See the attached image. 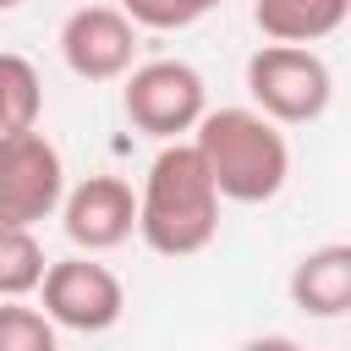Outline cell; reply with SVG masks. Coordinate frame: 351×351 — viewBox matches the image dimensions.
Here are the masks:
<instances>
[{
  "label": "cell",
  "instance_id": "6da1fadb",
  "mask_svg": "<svg viewBox=\"0 0 351 351\" xmlns=\"http://www.w3.org/2000/svg\"><path fill=\"white\" fill-rule=\"evenodd\" d=\"M192 148H197L219 203H269V197H280V186L291 176L285 132L269 115H258L252 104L203 110V121L192 126Z\"/></svg>",
  "mask_w": 351,
  "mask_h": 351
},
{
  "label": "cell",
  "instance_id": "7a4b0ae2",
  "mask_svg": "<svg viewBox=\"0 0 351 351\" xmlns=\"http://www.w3.org/2000/svg\"><path fill=\"white\" fill-rule=\"evenodd\" d=\"M137 236L159 258H192L219 236V192L192 143H165L137 192Z\"/></svg>",
  "mask_w": 351,
  "mask_h": 351
},
{
  "label": "cell",
  "instance_id": "3957f363",
  "mask_svg": "<svg viewBox=\"0 0 351 351\" xmlns=\"http://www.w3.org/2000/svg\"><path fill=\"white\" fill-rule=\"evenodd\" d=\"M247 93L252 110L269 115L274 126H307L329 110L335 77L313 44H263L247 60Z\"/></svg>",
  "mask_w": 351,
  "mask_h": 351
},
{
  "label": "cell",
  "instance_id": "277c9868",
  "mask_svg": "<svg viewBox=\"0 0 351 351\" xmlns=\"http://www.w3.org/2000/svg\"><path fill=\"white\" fill-rule=\"evenodd\" d=\"M121 104H126V121L137 132L176 143L181 132H192L203 121L208 88H203L197 66H186V60H143V66L126 71Z\"/></svg>",
  "mask_w": 351,
  "mask_h": 351
},
{
  "label": "cell",
  "instance_id": "5b68a950",
  "mask_svg": "<svg viewBox=\"0 0 351 351\" xmlns=\"http://www.w3.org/2000/svg\"><path fill=\"white\" fill-rule=\"evenodd\" d=\"M60 197H66L60 148L38 126L0 132V225H38L60 208Z\"/></svg>",
  "mask_w": 351,
  "mask_h": 351
},
{
  "label": "cell",
  "instance_id": "8992f818",
  "mask_svg": "<svg viewBox=\"0 0 351 351\" xmlns=\"http://www.w3.org/2000/svg\"><path fill=\"white\" fill-rule=\"evenodd\" d=\"M44 318L55 329H77V335H104L110 324H121L126 313V291L115 280V269L93 263V252L44 263Z\"/></svg>",
  "mask_w": 351,
  "mask_h": 351
},
{
  "label": "cell",
  "instance_id": "52a82bcc",
  "mask_svg": "<svg viewBox=\"0 0 351 351\" xmlns=\"http://www.w3.org/2000/svg\"><path fill=\"white\" fill-rule=\"evenodd\" d=\"M137 27L121 16V5H77L60 22V60L82 82H115L132 71Z\"/></svg>",
  "mask_w": 351,
  "mask_h": 351
},
{
  "label": "cell",
  "instance_id": "ba28073f",
  "mask_svg": "<svg viewBox=\"0 0 351 351\" xmlns=\"http://www.w3.org/2000/svg\"><path fill=\"white\" fill-rule=\"evenodd\" d=\"M60 225H66L71 247L110 252L137 230V192L121 176H88L60 197Z\"/></svg>",
  "mask_w": 351,
  "mask_h": 351
},
{
  "label": "cell",
  "instance_id": "9c48e42d",
  "mask_svg": "<svg viewBox=\"0 0 351 351\" xmlns=\"http://www.w3.org/2000/svg\"><path fill=\"white\" fill-rule=\"evenodd\" d=\"M291 302L307 318H340L351 307V247L329 241V247L302 252L291 269Z\"/></svg>",
  "mask_w": 351,
  "mask_h": 351
},
{
  "label": "cell",
  "instance_id": "30bf717a",
  "mask_svg": "<svg viewBox=\"0 0 351 351\" xmlns=\"http://www.w3.org/2000/svg\"><path fill=\"white\" fill-rule=\"evenodd\" d=\"M351 0H252V22L269 44H318L346 22Z\"/></svg>",
  "mask_w": 351,
  "mask_h": 351
},
{
  "label": "cell",
  "instance_id": "8fae6325",
  "mask_svg": "<svg viewBox=\"0 0 351 351\" xmlns=\"http://www.w3.org/2000/svg\"><path fill=\"white\" fill-rule=\"evenodd\" d=\"M44 115V82L27 55L0 49V132H27Z\"/></svg>",
  "mask_w": 351,
  "mask_h": 351
},
{
  "label": "cell",
  "instance_id": "7c38bea8",
  "mask_svg": "<svg viewBox=\"0 0 351 351\" xmlns=\"http://www.w3.org/2000/svg\"><path fill=\"white\" fill-rule=\"evenodd\" d=\"M44 280V247L33 225H0V296H27Z\"/></svg>",
  "mask_w": 351,
  "mask_h": 351
},
{
  "label": "cell",
  "instance_id": "4fadbf2b",
  "mask_svg": "<svg viewBox=\"0 0 351 351\" xmlns=\"http://www.w3.org/2000/svg\"><path fill=\"white\" fill-rule=\"evenodd\" d=\"M0 351H60L55 324L22 296H0Z\"/></svg>",
  "mask_w": 351,
  "mask_h": 351
},
{
  "label": "cell",
  "instance_id": "5bb4252c",
  "mask_svg": "<svg viewBox=\"0 0 351 351\" xmlns=\"http://www.w3.org/2000/svg\"><path fill=\"white\" fill-rule=\"evenodd\" d=\"M203 11H214V0H121V16L132 27H154V33L192 27Z\"/></svg>",
  "mask_w": 351,
  "mask_h": 351
},
{
  "label": "cell",
  "instance_id": "9a60e30c",
  "mask_svg": "<svg viewBox=\"0 0 351 351\" xmlns=\"http://www.w3.org/2000/svg\"><path fill=\"white\" fill-rule=\"evenodd\" d=\"M241 351H302L291 335H258V340H247Z\"/></svg>",
  "mask_w": 351,
  "mask_h": 351
},
{
  "label": "cell",
  "instance_id": "2e32d148",
  "mask_svg": "<svg viewBox=\"0 0 351 351\" xmlns=\"http://www.w3.org/2000/svg\"><path fill=\"white\" fill-rule=\"evenodd\" d=\"M11 5H22V0H0V11H11Z\"/></svg>",
  "mask_w": 351,
  "mask_h": 351
},
{
  "label": "cell",
  "instance_id": "e0dca14e",
  "mask_svg": "<svg viewBox=\"0 0 351 351\" xmlns=\"http://www.w3.org/2000/svg\"><path fill=\"white\" fill-rule=\"evenodd\" d=\"M214 5H219V0H214Z\"/></svg>",
  "mask_w": 351,
  "mask_h": 351
}]
</instances>
